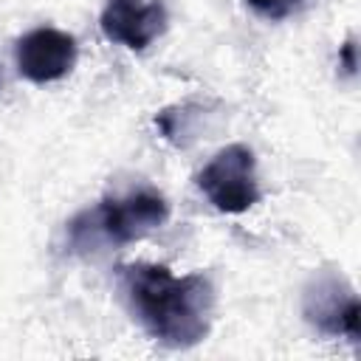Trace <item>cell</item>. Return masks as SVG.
<instances>
[{"instance_id":"cell-1","label":"cell","mask_w":361,"mask_h":361,"mask_svg":"<svg viewBox=\"0 0 361 361\" xmlns=\"http://www.w3.org/2000/svg\"><path fill=\"white\" fill-rule=\"evenodd\" d=\"M116 279L130 313L158 344L186 350L209 336L214 313L209 274L175 276L158 262H127L116 268Z\"/></svg>"},{"instance_id":"cell-2","label":"cell","mask_w":361,"mask_h":361,"mask_svg":"<svg viewBox=\"0 0 361 361\" xmlns=\"http://www.w3.org/2000/svg\"><path fill=\"white\" fill-rule=\"evenodd\" d=\"M169 220V203L161 192L141 186L127 195H107L93 209L68 223V251L87 254L104 245H130Z\"/></svg>"},{"instance_id":"cell-3","label":"cell","mask_w":361,"mask_h":361,"mask_svg":"<svg viewBox=\"0 0 361 361\" xmlns=\"http://www.w3.org/2000/svg\"><path fill=\"white\" fill-rule=\"evenodd\" d=\"M197 189L206 200L226 214H243L254 203H259V180H257V158L245 144L223 147L200 172Z\"/></svg>"},{"instance_id":"cell-4","label":"cell","mask_w":361,"mask_h":361,"mask_svg":"<svg viewBox=\"0 0 361 361\" xmlns=\"http://www.w3.org/2000/svg\"><path fill=\"white\" fill-rule=\"evenodd\" d=\"M302 313L324 336H344L350 341H358L361 336L358 296L336 274H322L310 279L302 296Z\"/></svg>"},{"instance_id":"cell-5","label":"cell","mask_w":361,"mask_h":361,"mask_svg":"<svg viewBox=\"0 0 361 361\" xmlns=\"http://www.w3.org/2000/svg\"><path fill=\"white\" fill-rule=\"evenodd\" d=\"M76 39L68 31L39 25L23 34L14 45V62L20 76L34 85H48L68 76L76 65Z\"/></svg>"},{"instance_id":"cell-6","label":"cell","mask_w":361,"mask_h":361,"mask_svg":"<svg viewBox=\"0 0 361 361\" xmlns=\"http://www.w3.org/2000/svg\"><path fill=\"white\" fill-rule=\"evenodd\" d=\"M102 34L130 51H147L166 31L164 0H107L99 17Z\"/></svg>"},{"instance_id":"cell-7","label":"cell","mask_w":361,"mask_h":361,"mask_svg":"<svg viewBox=\"0 0 361 361\" xmlns=\"http://www.w3.org/2000/svg\"><path fill=\"white\" fill-rule=\"evenodd\" d=\"M307 3H310V0H245V6H248L254 14H259V17L271 20V23H279V20L293 17V14L302 11Z\"/></svg>"},{"instance_id":"cell-8","label":"cell","mask_w":361,"mask_h":361,"mask_svg":"<svg viewBox=\"0 0 361 361\" xmlns=\"http://www.w3.org/2000/svg\"><path fill=\"white\" fill-rule=\"evenodd\" d=\"M338 68H344V73H355V68H358V59H355V39L350 37L344 45H341V51H338Z\"/></svg>"}]
</instances>
